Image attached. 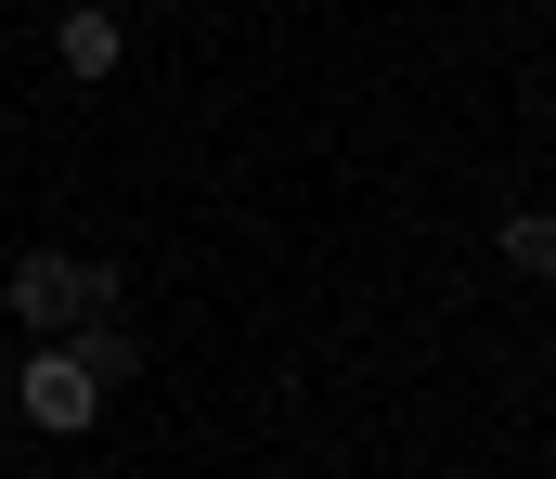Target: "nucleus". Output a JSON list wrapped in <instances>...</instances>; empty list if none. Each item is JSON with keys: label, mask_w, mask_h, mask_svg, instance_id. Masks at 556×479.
<instances>
[{"label": "nucleus", "mask_w": 556, "mask_h": 479, "mask_svg": "<svg viewBox=\"0 0 556 479\" xmlns=\"http://www.w3.org/2000/svg\"><path fill=\"white\" fill-rule=\"evenodd\" d=\"M91 312H117V260H78V247H26L0 273V324L26 337H78Z\"/></svg>", "instance_id": "obj_1"}, {"label": "nucleus", "mask_w": 556, "mask_h": 479, "mask_svg": "<svg viewBox=\"0 0 556 479\" xmlns=\"http://www.w3.org/2000/svg\"><path fill=\"white\" fill-rule=\"evenodd\" d=\"M78 363H91V376H104V402H117V389L142 376V337H130L117 312H91V324H78Z\"/></svg>", "instance_id": "obj_5"}, {"label": "nucleus", "mask_w": 556, "mask_h": 479, "mask_svg": "<svg viewBox=\"0 0 556 479\" xmlns=\"http://www.w3.org/2000/svg\"><path fill=\"white\" fill-rule=\"evenodd\" d=\"M544 26H556V0H544Z\"/></svg>", "instance_id": "obj_6"}, {"label": "nucleus", "mask_w": 556, "mask_h": 479, "mask_svg": "<svg viewBox=\"0 0 556 479\" xmlns=\"http://www.w3.org/2000/svg\"><path fill=\"white\" fill-rule=\"evenodd\" d=\"M492 260H505L518 286H556V207H505V220H492Z\"/></svg>", "instance_id": "obj_4"}, {"label": "nucleus", "mask_w": 556, "mask_h": 479, "mask_svg": "<svg viewBox=\"0 0 556 479\" xmlns=\"http://www.w3.org/2000/svg\"><path fill=\"white\" fill-rule=\"evenodd\" d=\"M13 415H26L39 441H78V428H104V376L78 363V337H39V350H26V376H13Z\"/></svg>", "instance_id": "obj_2"}, {"label": "nucleus", "mask_w": 556, "mask_h": 479, "mask_svg": "<svg viewBox=\"0 0 556 479\" xmlns=\"http://www.w3.org/2000/svg\"><path fill=\"white\" fill-rule=\"evenodd\" d=\"M52 65H65V78H117V65H130V26H117L104 0H65V26H52Z\"/></svg>", "instance_id": "obj_3"}]
</instances>
